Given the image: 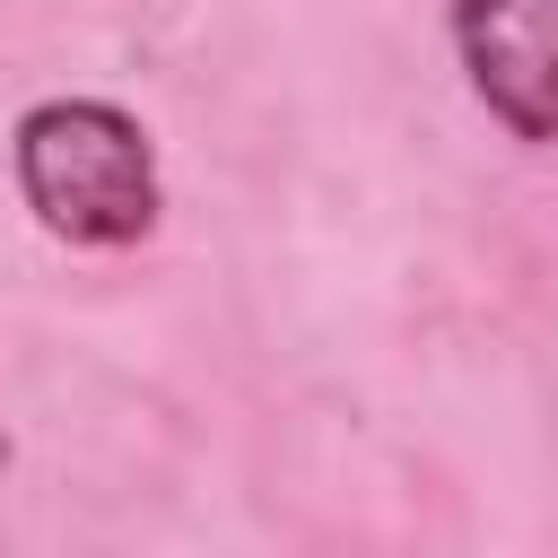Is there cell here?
I'll use <instances>...</instances> for the list:
<instances>
[{
	"label": "cell",
	"instance_id": "obj_1",
	"mask_svg": "<svg viewBox=\"0 0 558 558\" xmlns=\"http://www.w3.org/2000/svg\"><path fill=\"white\" fill-rule=\"evenodd\" d=\"M17 192L44 235L122 253L157 227V148L105 96H44L17 113Z\"/></svg>",
	"mask_w": 558,
	"mask_h": 558
},
{
	"label": "cell",
	"instance_id": "obj_2",
	"mask_svg": "<svg viewBox=\"0 0 558 558\" xmlns=\"http://www.w3.org/2000/svg\"><path fill=\"white\" fill-rule=\"evenodd\" d=\"M453 52L514 140H558V0H453Z\"/></svg>",
	"mask_w": 558,
	"mask_h": 558
},
{
	"label": "cell",
	"instance_id": "obj_3",
	"mask_svg": "<svg viewBox=\"0 0 558 558\" xmlns=\"http://www.w3.org/2000/svg\"><path fill=\"white\" fill-rule=\"evenodd\" d=\"M0 462H9V427H0Z\"/></svg>",
	"mask_w": 558,
	"mask_h": 558
}]
</instances>
